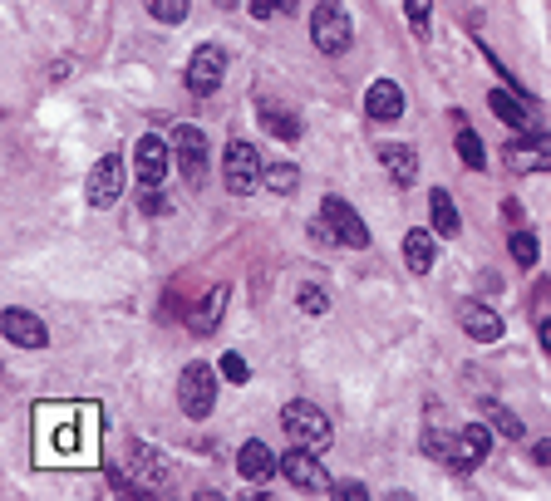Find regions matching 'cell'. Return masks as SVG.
Instances as JSON below:
<instances>
[{"instance_id":"26","label":"cell","mask_w":551,"mask_h":501,"mask_svg":"<svg viewBox=\"0 0 551 501\" xmlns=\"http://www.w3.org/2000/svg\"><path fill=\"white\" fill-rule=\"evenodd\" d=\"M458 158H463L468 167H483V163H488V153H483V138H478L473 128H463V133H458Z\"/></svg>"},{"instance_id":"29","label":"cell","mask_w":551,"mask_h":501,"mask_svg":"<svg viewBox=\"0 0 551 501\" xmlns=\"http://www.w3.org/2000/svg\"><path fill=\"white\" fill-rule=\"evenodd\" d=\"M512 261L517 266H537V236L532 231H512Z\"/></svg>"},{"instance_id":"30","label":"cell","mask_w":551,"mask_h":501,"mask_svg":"<svg viewBox=\"0 0 551 501\" xmlns=\"http://www.w3.org/2000/svg\"><path fill=\"white\" fill-rule=\"evenodd\" d=\"M404 15H409V25H414V35H429L433 0H404Z\"/></svg>"},{"instance_id":"1","label":"cell","mask_w":551,"mask_h":501,"mask_svg":"<svg viewBox=\"0 0 551 501\" xmlns=\"http://www.w3.org/2000/svg\"><path fill=\"white\" fill-rule=\"evenodd\" d=\"M94 438H99V413L84 408H45L35 423V443L45 462H94Z\"/></svg>"},{"instance_id":"7","label":"cell","mask_w":551,"mask_h":501,"mask_svg":"<svg viewBox=\"0 0 551 501\" xmlns=\"http://www.w3.org/2000/svg\"><path fill=\"white\" fill-rule=\"evenodd\" d=\"M281 472L301 487V492H325L330 487V477H325V467H320V457L310 452V447H291V452H281Z\"/></svg>"},{"instance_id":"11","label":"cell","mask_w":551,"mask_h":501,"mask_svg":"<svg viewBox=\"0 0 551 501\" xmlns=\"http://www.w3.org/2000/svg\"><path fill=\"white\" fill-rule=\"evenodd\" d=\"M320 217L335 226V236H340V246H369V226L360 222V212L350 207V202H340V197H325V207H320Z\"/></svg>"},{"instance_id":"28","label":"cell","mask_w":551,"mask_h":501,"mask_svg":"<svg viewBox=\"0 0 551 501\" xmlns=\"http://www.w3.org/2000/svg\"><path fill=\"white\" fill-rule=\"evenodd\" d=\"M296 182H301V172H296L291 163H281V167H271V172H266V187H271V192H281V197H291V192H296Z\"/></svg>"},{"instance_id":"14","label":"cell","mask_w":551,"mask_h":501,"mask_svg":"<svg viewBox=\"0 0 551 501\" xmlns=\"http://www.w3.org/2000/svg\"><path fill=\"white\" fill-rule=\"evenodd\" d=\"M365 113L374 123H389V118H399L404 113V89L394 84V79H374L365 89Z\"/></svg>"},{"instance_id":"20","label":"cell","mask_w":551,"mask_h":501,"mask_svg":"<svg viewBox=\"0 0 551 501\" xmlns=\"http://www.w3.org/2000/svg\"><path fill=\"white\" fill-rule=\"evenodd\" d=\"M404 261H409L414 276H429L433 261H438V256H433V231H409V236H404Z\"/></svg>"},{"instance_id":"32","label":"cell","mask_w":551,"mask_h":501,"mask_svg":"<svg viewBox=\"0 0 551 501\" xmlns=\"http://www.w3.org/2000/svg\"><path fill=\"white\" fill-rule=\"evenodd\" d=\"M222 374H227L232 384H246V374H251V369H246L242 354H222Z\"/></svg>"},{"instance_id":"13","label":"cell","mask_w":551,"mask_h":501,"mask_svg":"<svg viewBox=\"0 0 551 501\" xmlns=\"http://www.w3.org/2000/svg\"><path fill=\"white\" fill-rule=\"evenodd\" d=\"M0 330L10 344H20V349H45L50 344V330L35 320V315H25V310H5L0 315Z\"/></svg>"},{"instance_id":"31","label":"cell","mask_w":551,"mask_h":501,"mask_svg":"<svg viewBox=\"0 0 551 501\" xmlns=\"http://www.w3.org/2000/svg\"><path fill=\"white\" fill-rule=\"evenodd\" d=\"M301 310H306V315H325V310H330V295H325L320 285H301Z\"/></svg>"},{"instance_id":"36","label":"cell","mask_w":551,"mask_h":501,"mask_svg":"<svg viewBox=\"0 0 551 501\" xmlns=\"http://www.w3.org/2000/svg\"><path fill=\"white\" fill-rule=\"evenodd\" d=\"M537 462H547L551 467V443H537Z\"/></svg>"},{"instance_id":"2","label":"cell","mask_w":551,"mask_h":501,"mask_svg":"<svg viewBox=\"0 0 551 501\" xmlns=\"http://www.w3.org/2000/svg\"><path fill=\"white\" fill-rule=\"evenodd\" d=\"M350 35H355V25H350L345 5H340V0H320L315 15H310V40H315V50H320V55H345V50H350Z\"/></svg>"},{"instance_id":"22","label":"cell","mask_w":551,"mask_h":501,"mask_svg":"<svg viewBox=\"0 0 551 501\" xmlns=\"http://www.w3.org/2000/svg\"><path fill=\"white\" fill-rule=\"evenodd\" d=\"M488 428L483 423H468L463 433H458V447H463V467H478L483 457H488Z\"/></svg>"},{"instance_id":"21","label":"cell","mask_w":551,"mask_h":501,"mask_svg":"<svg viewBox=\"0 0 551 501\" xmlns=\"http://www.w3.org/2000/svg\"><path fill=\"white\" fill-rule=\"evenodd\" d=\"M429 217H433V231L438 236H458V207H453V197L443 192V187H433V197H429Z\"/></svg>"},{"instance_id":"6","label":"cell","mask_w":551,"mask_h":501,"mask_svg":"<svg viewBox=\"0 0 551 501\" xmlns=\"http://www.w3.org/2000/svg\"><path fill=\"white\" fill-rule=\"evenodd\" d=\"M222 74H227V55H222V45H202V50H192V59H187V94L212 99V94H217V84H222Z\"/></svg>"},{"instance_id":"15","label":"cell","mask_w":551,"mask_h":501,"mask_svg":"<svg viewBox=\"0 0 551 501\" xmlns=\"http://www.w3.org/2000/svg\"><path fill=\"white\" fill-rule=\"evenodd\" d=\"M379 163L394 177V187H409L419 177V153L409 143H379Z\"/></svg>"},{"instance_id":"37","label":"cell","mask_w":551,"mask_h":501,"mask_svg":"<svg viewBox=\"0 0 551 501\" xmlns=\"http://www.w3.org/2000/svg\"><path fill=\"white\" fill-rule=\"evenodd\" d=\"M296 5H301V0H276V10H281V15H291Z\"/></svg>"},{"instance_id":"4","label":"cell","mask_w":551,"mask_h":501,"mask_svg":"<svg viewBox=\"0 0 551 501\" xmlns=\"http://www.w3.org/2000/svg\"><path fill=\"white\" fill-rule=\"evenodd\" d=\"M222 177H227V192H256V187H266V177H261V158H256V148L242 143V138H232L227 143V158H222Z\"/></svg>"},{"instance_id":"5","label":"cell","mask_w":551,"mask_h":501,"mask_svg":"<svg viewBox=\"0 0 551 501\" xmlns=\"http://www.w3.org/2000/svg\"><path fill=\"white\" fill-rule=\"evenodd\" d=\"M178 403H183L187 418H207L212 403H217V379L207 364H187L183 379H178Z\"/></svg>"},{"instance_id":"24","label":"cell","mask_w":551,"mask_h":501,"mask_svg":"<svg viewBox=\"0 0 551 501\" xmlns=\"http://www.w3.org/2000/svg\"><path fill=\"white\" fill-rule=\"evenodd\" d=\"M261 123H266V133H276L281 143H296L301 138V123L291 118L286 109H271V104H261Z\"/></svg>"},{"instance_id":"3","label":"cell","mask_w":551,"mask_h":501,"mask_svg":"<svg viewBox=\"0 0 551 501\" xmlns=\"http://www.w3.org/2000/svg\"><path fill=\"white\" fill-rule=\"evenodd\" d=\"M281 428H286V438H291V443L310 447V452H325V447H330V418H325L315 403H306V398L286 403Z\"/></svg>"},{"instance_id":"9","label":"cell","mask_w":551,"mask_h":501,"mask_svg":"<svg viewBox=\"0 0 551 501\" xmlns=\"http://www.w3.org/2000/svg\"><path fill=\"white\" fill-rule=\"evenodd\" d=\"M123 197V158H99L89 172V207H114Z\"/></svg>"},{"instance_id":"8","label":"cell","mask_w":551,"mask_h":501,"mask_svg":"<svg viewBox=\"0 0 551 501\" xmlns=\"http://www.w3.org/2000/svg\"><path fill=\"white\" fill-rule=\"evenodd\" d=\"M173 153H178V172L187 182H202V172H207V138H202V128L183 123L173 133Z\"/></svg>"},{"instance_id":"33","label":"cell","mask_w":551,"mask_h":501,"mask_svg":"<svg viewBox=\"0 0 551 501\" xmlns=\"http://www.w3.org/2000/svg\"><path fill=\"white\" fill-rule=\"evenodd\" d=\"M330 492H335V497H345V501H360V497H365V487H360V482H335Z\"/></svg>"},{"instance_id":"17","label":"cell","mask_w":551,"mask_h":501,"mask_svg":"<svg viewBox=\"0 0 551 501\" xmlns=\"http://www.w3.org/2000/svg\"><path fill=\"white\" fill-rule=\"evenodd\" d=\"M488 104H492V113H497V118H502V123L512 128V133H532V128H537V113L527 109V104H517V99L507 94V89H492Z\"/></svg>"},{"instance_id":"10","label":"cell","mask_w":551,"mask_h":501,"mask_svg":"<svg viewBox=\"0 0 551 501\" xmlns=\"http://www.w3.org/2000/svg\"><path fill=\"white\" fill-rule=\"evenodd\" d=\"M507 167H512V172H551V138L517 133V138L507 143Z\"/></svg>"},{"instance_id":"27","label":"cell","mask_w":551,"mask_h":501,"mask_svg":"<svg viewBox=\"0 0 551 501\" xmlns=\"http://www.w3.org/2000/svg\"><path fill=\"white\" fill-rule=\"evenodd\" d=\"M148 5V15L158 20V25H178L187 15V0H143Z\"/></svg>"},{"instance_id":"35","label":"cell","mask_w":551,"mask_h":501,"mask_svg":"<svg viewBox=\"0 0 551 501\" xmlns=\"http://www.w3.org/2000/svg\"><path fill=\"white\" fill-rule=\"evenodd\" d=\"M251 15H256V20H271V15H281V10H276V0H251Z\"/></svg>"},{"instance_id":"18","label":"cell","mask_w":551,"mask_h":501,"mask_svg":"<svg viewBox=\"0 0 551 501\" xmlns=\"http://www.w3.org/2000/svg\"><path fill=\"white\" fill-rule=\"evenodd\" d=\"M237 472L242 477H251V482H261V477H271L276 472V457H271V447L266 443H242V452H237Z\"/></svg>"},{"instance_id":"23","label":"cell","mask_w":551,"mask_h":501,"mask_svg":"<svg viewBox=\"0 0 551 501\" xmlns=\"http://www.w3.org/2000/svg\"><path fill=\"white\" fill-rule=\"evenodd\" d=\"M424 452L438 457V462H448V467H463V447H458V438H448L443 428H429V433H424Z\"/></svg>"},{"instance_id":"16","label":"cell","mask_w":551,"mask_h":501,"mask_svg":"<svg viewBox=\"0 0 551 501\" xmlns=\"http://www.w3.org/2000/svg\"><path fill=\"white\" fill-rule=\"evenodd\" d=\"M458 325L473 334L478 344H497V339H502V320L492 315L488 305H463V310H458Z\"/></svg>"},{"instance_id":"39","label":"cell","mask_w":551,"mask_h":501,"mask_svg":"<svg viewBox=\"0 0 551 501\" xmlns=\"http://www.w3.org/2000/svg\"><path fill=\"white\" fill-rule=\"evenodd\" d=\"M212 5H237V0H212Z\"/></svg>"},{"instance_id":"38","label":"cell","mask_w":551,"mask_h":501,"mask_svg":"<svg viewBox=\"0 0 551 501\" xmlns=\"http://www.w3.org/2000/svg\"><path fill=\"white\" fill-rule=\"evenodd\" d=\"M542 344H547V354H551V320H542Z\"/></svg>"},{"instance_id":"25","label":"cell","mask_w":551,"mask_h":501,"mask_svg":"<svg viewBox=\"0 0 551 501\" xmlns=\"http://www.w3.org/2000/svg\"><path fill=\"white\" fill-rule=\"evenodd\" d=\"M483 413L492 418V428H497L502 438H512V443H517V438L527 433V428H522V418H517L512 408H502V403H483Z\"/></svg>"},{"instance_id":"12","label":"cell","mask_w":551,"mask_h":501,"mask_svg":"<svg viewBox=\"0 0 551 501\" xmlns=\"http://www.w3.org/2000/svg\"><path fill=\"white\" fill-rule=\"evenodd\" d=\"M168 153H173V143H168V138H158V133L138 138V182H143V187H158V182H163V172H168Z\"/></svg>"},{"instance_id":"19","label":"cell","mask_w":551,"mask_h":501,"mask_svg":"<svg viewBox=\"0 0 551 501\" xmlns=\"http://www.w3.org/2000/svg\"><path fill=\"white\" fill-rule=\"evenodd\" d=\"M222 310H227V290L217 285V290H207V295H202V305L187 315V325H192L197 334H212V330H217V320H222Z\"/></svg>"},{"instance_id":"34","label":"cell","mask_w":551,"mask_h":501,"mask_svg":"<svg viewBox=\"0 0 551 501\" xmlns=\"http://www.w3.org/2000/svg\"><path fill=\"white\" fill-rule=\"evenodd\" d=\"M168 202H163V192L158 187H143V212H163Z\"/></svg>"}]
</instances>
